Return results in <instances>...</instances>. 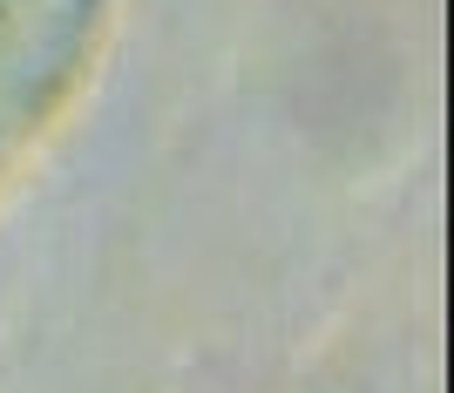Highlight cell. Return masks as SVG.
<instances>
[{
    "mask_svg": "<svg viewBox=\"0 0 454 393\" xmlns=\"http://www.w3.org/2000/svg\"><path fill=\"white\" fill-rule=\"evenodd\" d=\"M102 0H0V150L48 115L82 68Z\"/></svg>",
    "mask_w": 454,
    "mask_h": 393,
    "instance_id": "1",
    "label": "cell"
}]
</instances>
